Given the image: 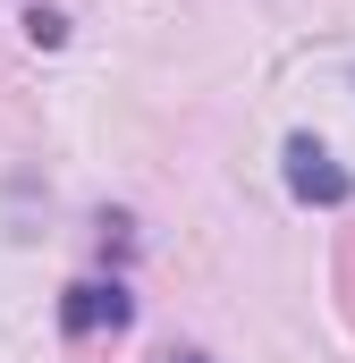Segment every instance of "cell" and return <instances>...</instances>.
I'll return each instance as SVG.
<instances>
[{"label":"cell","mask_w":355,"mask_h":363,"mask_svg":"<svg viewBox=\"0 0 355 363\" xmlns=\"http://www.w3.org/2000/svg\"><path fill=\"white\" fill-rule=\"evenodd\" d=\"M127 321H136V296L119 279H77L68 304H60V330L68 338H102V330H127Z\"/></svg>","instance_id":"1"},{"label":"cell","mask_w":355,"mask_h":363,"mask_svg":"<svg viewBox=\"0 0 355 363\" xmlns=\"http://www.w3.org/2000/svg\"><path fill=\"white\" fill-rule=\"evenodd\" d=\"M288 194H296V203H347L355 178L313 144V135H288Z\"/></svg>","instance_id":"2"},{"label":"cell","mask_w":355,"mask_h":363,"mask_svg":"<svg viewBox=\"0 0 355 363\" xmlns=\"http://www.w3.org/2000/svg\"><path fill=\"white\" fill-rule=\"evenodd\" d=\"M26 34H34V43H68V17H60V9H34Z\"/></svg>","instance_id":"3"},{"label":"cell","mask_w":355,"mask_h":363,"mask_svg":"<svg viewBox=\"0 0 355 363\" xmlns=\"http://www.w3.org/2000/svg\"><path fill=\"white\" fill-rule=\"evenodd\" d=\"M170 363H212V355H170Z\"/></svg>","instance_id":"4"}]
</instances>
